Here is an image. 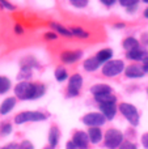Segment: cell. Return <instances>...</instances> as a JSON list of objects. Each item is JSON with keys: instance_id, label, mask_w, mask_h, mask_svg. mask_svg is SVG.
<instances>
[{"instance_id": "cell-7", "label": "cell", "mask_w": 148, "mask_h": 149, "mask_svg": "<svg viewBox=\"0 0 148 149\" xmlns=\"http://www.w3.org/2000/svg\"><path fill=\"white\" fill-rule=\"evenodd\" d=\"M81 120H83L84 124H87V126H89L92 128V127L102 126L105 123V120H106V118L101 113H88L87 115L83 116Z\"/></svg>"}, {"instance_id": "cell-16", "label": "cell", "mask_w": 148, "mask_h": 149, "mask_svg": "<svg viewBox=\"0 0 148 149\" xmlns=\"http://www.w3.org/2000/svg\"><path fill=\"white\" fill-rule=\"evenodd\" d=\"M88 136H89L91 143L97 144V143H100L102 140L104 135H102V131L100 130V127H92V128H89V131H88Z\"/></svg>"}, {"instance_id": "cell-11", "label": "cell", "mask_w": 148, "mask_h": 149, "mask_svg": "<svg viewBox=\"0 0 148 149\" xmlns=\"http://www.w3.org/2000/svg\"><path fill=\"white\" fill-rule=\"evenodd\" d=\"M125 73L128 79H140L144 76V71L143 67H139L138 64H131L127 65L125 70Z\"/></svg>"}, {"instance_id": "cell-41", "label": "cell", "mask_w": 148, "mask_h": 149, "mask_svg": "<svg viewBox=\"0 0 148 149\" xmlns=\"http://www.w3.org/2000/svg\"><path fill=\"white\" fill-rule=\"evenodd\" d=\"M143 16H144V17H146V18H148V7L146 8V9H144V12H143Z\"/></svg>"}, {"instance_id": "cell-44", "label": "cell", "mask_w": 148, "mask_h": 149, "mask_svg": "<svg viewBox=\"0 0 148 149\" xmlns=\"http://www.w3.org/2000/svg\"><path fill=\"white\" fill-rule=\"evenodd\" d=\"M43 149H54V148H51V147L49 145V147H46V148H43Z\"/></svg>"}, {"instance_id": "cell-23", "label": "cell", "mask_w": 148, "mask_h": 149, "mask_svg": "<svg viewBox=\"0 0 148 149\" xmlns=\"http://www.w3.org/2000/svg\"><path fill=\"white\" fill-rule=\"evenodd\" d=\"M70 30H71V33H72V36L77 37V38H88L89 37L88 31H85L83 28H79V26H73Z\"/></svg>"}, {"instance_id": "cell-22", "label": "cell", "mask_w": 148, "mask_h": 149, "mask_svg": "<svg viewBox=\"0 0 148 149\" xmlns=\"http://www.w3.org/2000/svg\"><path fill=\"white\" fill-rule=\"evenodd\" d=\"M119 4L122 5L123 8H126L128 12H134V10L138 8L139 1H136V0H121Z\"/></svg>"}, {"instance_id": "cell-29", "label": "cell", "mask_w": 148, "mask_h": 149, "mask_svg": "<svg viewBox=\"0 0 148 149\" xmlns=\"http://www.w3.org/2000/svg\"><path fill=\"white\" fill-rule=\"evenodd\" d=\"M31 77V71H26V70H21L20 74H18V79H21V81H26Z\"/></svg>"}, {"instance_id": "cell-10", "label": "cell", "mask_w": 148, "mask_h": 149, "mask_svg": "<svg viewBox=\"0 0 148 149\" xmlns=\"http://www.w3.org/2000/svg\"><path fill=\"white\" fill-rule=\"evenodd\" d=\"M83 58V52L80 50H66L60 54V60L66 64H72L76 63L77 60H80Z\"/></svg>"}, {"instance_id": "cell-19", "label": "cell", "mask_w": 148, "mask_h": 149, "mask_svg": "<svg viewBox=\"0 0 148 149\" xmlns=\"http://www.w3.org/2000/svg\"><path fill=\"white\" fill-rule=\"evenodd\" d=\"M122 46L125 50H127V52L133 51V50L139 49V41L136 38H134V37H127V38L123 39Z\"/></svg>"}, {"instance_id": "cell-35", "label": "cell", "mask_w": 148, "mask_h": 149, "mask_svg": "<svg viewBox=\"0 0 148 149\" xmlns=\"http://www.w3.org/2000/svg\"><path fill=\"white\" fill-rule=\"evenodd\" d=\"M1 149H18V145L16 144V143H10V144L5 145V147H3Z\"/></svg>"}, {"instance_id": "cell-34", "label": "cell", "mask_w": 148, "mask_h": 149, "mask_svg": "<svg viewBox=\"0 0 148 149\" xmlns=\"http://www.w3.org/2000/svg\"><path fill=\"white\" fill-rule=\"evenodd\" d=\"M142 144H143V147L146 149H148V134H144L142 136Z\"/></svg>"}, {"instance_id": "cell-4", "label": "cell", "mask_w": 148, "mask_h": 149, "mask_svg": "<svg viewBox=\"0 0 148 149\" xmlns=\"http://www.w3.org/2000/svg\"><path fill=\"white\" fill-rule=\"evenodd\" d=\"M125 72V63L119 59L109 60L102 65V74L106 77H114L118 76L119 73Z\"/></svg>"}, {"instance_id": "cell-37", "label": "cell", "mask_w": 148, "mask_h": 149, "mask_svg": "<svg viewBox=\"0 0 148 149\" xmlns=\"http://www.w3.org/2000/svg\"><path fill=\"white\" fill-rule=\"evenodd\" d=\"M66 149H77L75 147V145H73V143L72 141H68L67 144H66Z\"/></svg>"}, {"instance_id": "cell-38", "label": "cell", "mask_w": 148, "mask_h": 149, "mask_svg": "<svg viewBox=\"0 0 148 149\" xmlns=\"http://www.w3.org/2000/svg\"><path fill=\"white\" fill-rule=\"evenodd\" d=\"M101 3L105 5V7H113V5L115 4V1H105V0L104 1H101Z\"/></svg>"}, {"instance_id": "cell-40", "label": "cell", "mask_w": 148, "mask_h": 149, "mask_svg": "<svg viewBox=\"0 0 148 149\" xmlns=\"http://www.w3.org/2000/svg\"><path fill=\"white\" fill-rule=\"evenodd\" d=\"M114 28H115V29H122V28H125V24H122V22H119V24H115V25H114Z\"/></svg>"}, {"instance_id": "cell-5", "label": "cell", "mask_w": 148, "mask_h": 149, "mask_svg": "<svg viewBox=\"0 0 148 149\" xmlns=\"http://www.w3.org/2000/svg\"><path fill=\"white\" fill-rule=\"evenodd\" d=\"M46 119V115L39 111H24V113H18L15 116V123L24 124L28 122H41Z\"/></svg>"}, {"instance_id": "cell-36", "label": "cell", "mask_w": 148, "mask_h": 149, "mask_svg": "<svg viewBox=\"0 0 148 149\" xmlns=\"http://www.w3.org/2000/svg\"><path fill=\"white\" fill-rule=\"evenodd\" d=\"M15 31H16V34H22L24 33V26H21V25H16L15 26Z\"/></svg>"}, {"instance_id": "cell-45", "label": "cell", "mask_w": 148, "mask_h": 149, "mask_svg": "<svg viewBox=\"0 0 148 149\" xmlns=\"http://www.w3.org/2000/svg\"><path fill=\"white\" fill-rule=\"evenodd\" d=\"M147 92H148V88H147Z\"/></svg>"}, {"instance_id": "cell-14", "label": "cell", "mask_w": 148, "mask_h": 149, "mask_svg": "<svg viewBox=\"0 0 148 149\" xmlns=\"http://www.w3.org/2000/svg\"><path fill=\"white\" fill-rule=\"evenodd\" d=\"M126 55L131 60H146L148 58V51L143 49H136V50H133V51H128Z\"/></svg>"}, {"instance_id": "cell-13", "label": "cell", "mask_w": 148, "mask_h": 149, "mask_svg": "<svg viewBox=\"0 0 148 149\" xmlns=\"http://www.w3.org/2000/svg\"><path fill=\"white\" fill-rule=\"evenodd\" d=\"M16 106V97H8L0 105V114L5 115V114L10 113V110H13V107Z\"/></svg>"}, {"instance_id": "cell-32", "label": "cell", "mask_w": 148, "mask_h": 149, "mask_svg": "<svg viewBox=\"0 0 148 149\" xmlns=\"http://www.w3.org/2000/svg\"><path fill=\"white\" fill-rule=\"evenodd\" d=\"M45 39L46 41H55V39H58V36H57V33L55 31H47V33H45Z\"/></svg>"}, {"instance_id": "cell-20", "label": "cell", "mask_w": 148, "mask_h": 149, "mask_svg": "<svg viewBox=\"0 0 148 149\" xmlns=\"http://www.w3.org/2000/svg\"><path fill=\"white\" fill-rule=\"evenodd\" d=\"M50 28L52 29V31H57V33L62 34V36H64V37L72 36V33H71L70 29L66 28V26H63V25H60V24H58V22H51L50 24Z\"/></svg>"}, {"instance_id": "cell-28", "label": "cell", "mask_w": 148, "mask_h": 149, "mask_svg": "<svg viewBox=\"0 0 148 149\" xmlns=\"http://www.w3.org/2000/svg\"><path fill=\"white\" fill-rule=\"evenodd\" d=\"M0 132H1L3 136L9 135L10 132H12V126H10V123H4V124H3L1 128H0Z\"/></svg>"}, {"instance_id": "cell-1", "label": "cell", "mask_w": 148, "mask_h": 149, "mask_svg": "<svg viewBox=\"0 0 148 149\" xmlns=\"http://www.w3.org/2000/svg\"><path fill=\"white\" fill-rule=\"evenodd\" d=\"M46 92V86L43 84H36L29 81H20L15 86V94L20 100H37L42 97Z\"/></svg>"}, {"instance_id": "cell-2", "label": "cell", "mask_w": 148, "mask_h": 149, "mask_svg": "<svg viewBox=\"0 0 148 149\" xmlns=\"http://www.w3.org/2000/svg\"><path fill=\"white\" fill-rule=\"evenodd\" d=\"M123 143V134L119 130L115 128H109L105 132L104 136V145L108 149H115L119 148L121 144Z\"/></svg>"}, {"instance_id": "cell-30", "label": "cell", "mask_w": 148, "mask_h": 149, "mask_svg": "<svg viewBox=\"0 0 148 149\" xmlns=\"http://www.w3.org/2000/svg\"><path fill=\"white\" fill-rule=\"evenodd\" d=\"M118 149H138V147H136L134 143H131V141H123L122 144H121V147L118 148Z\"/></svg>"}, {"instance_id": "cell-42", "label": "cell", "mask_w": 148, "mask_h": 149, "mask_svg": "<svg viewBox=\"0 0 148 149\" xmlns=\"http://www.w3.org/2000/svg\"><path fill=\"white\" fill-rule=\"evenodd\" d=\"M143 71H144V73H147V72H148V65H146V64L143 65Z\"/></svg>"}, {"instance_id": "cell-25", "label": "cell", "mask_w": 148, "mask_h": 149, "mask_svg": "<svg viewBox=\"0 0 148 149\" xmlns=\"http://www.w3.org/2000/svg\"><path fill=\"white\" fill-rule=\"evenodd\" d=\"M67 77H68V73H67V71H66L64 68H62V67L57 68V71H55V79H57L58 81H60V82L66 81Z\"/></svg>"}, {"instance_id": "cell-17", "label": "cell", "mask_w": 148, "mask_h": 149, "mask_svg": "<svg viewBox=\"0 0 148 149\" xmlns=\"http://www.w3.org/2000/svg\"><path fill=\"white\" fill-rule=\"evenodd\" d=\"M101 65V63L97 60L96 56H92V58H88V59L84 62L83 67L85 71H88V72H94V71L97 70V68Z\"/></svg>"}, {"instance_id": "cell-18", "label": "cell", "mask_w": 148, "mask_h": 149, "mask_svg": "<svg viewBox=\"0 0 148 149\" xmlns=\"http://www.w3.org/2000/svg\"><path fill=\"white\" fill-rule=\"evenodd\" d=\"M112 56H113V51L110 49L100 50V51L97 52V55H96L97 60H98L101 64H105V63H108L109 60H112Z\"/></svg>"}, {"instance_id": "cell-9", "label": "cell", "mask_w": 148, "mask_h": 149, "mask_svg": "<svg viewBox=\"0 0 148 149\" xmlns=\"http://www.w3.org/2000/svg\"><path fill=\"white\" fill-rule=\"evenodd\" d=\"M100 111L106 119L112 120L117 114V101H110V102L100 103Z\"/></svg>"}, {"instance_id": "cell-27", "label": "cell", "mask_w": 148, "mask_h": 149, "mask_svg": "<svg viewBox=\"0 0 148 149\" xmlns=\"http://www.w3.org/2000/svg\"><path fill=\"white\" fill-rule=\"evenodd\" d=\"M71 5L81 9V8H85L87 5H88V1H87V0H72V1H71Z\"/></svg>"}, {"instance_id": "cell-26", "label": "cell", "mask_w": 148, "mask_h": 149, "mask_svg": "<svg viewBox=\"0 0 148 149\" xmlns=\"http://www.w3.org/2000/svg\"><path fill=\"white\" fill-rule=\"evenodd\" d=\"M96 101L100 103H104V102H110V101H117V97L114 94H106V95H98V97H94Z\"/></svg>"}, {"instance_id": "cell-43", "label": "cell", "mask_w": 148, "mask_h": 149, "mask_svg": "<svg viewBox=\"0 0 148 149\" xmlns=\"http://www.w3.org/2000/svg\"><path fill=\"white\" fill-rule=\"evenodd\" d=\"M143 63H144V64H146V65H148V58H147L146 60H143Z\"/></svg>"}, {"instance_id": "cell-31", "label": "cell", "mask_w": 148, "mask_h": 149, "mask_svg": "<svg viewBox=\"0 0 148 149\" xmlns=\"http://www.w3.org/2000/svg\"><path fill=\"white\" fill-rule=\"evenodd\" d=\"M18 149H34V145L29 140H24L18 144Z\"/></svg>"}, {"instance_id": "cell-33", "label": "cell", "mask_w": 148, "mask_h": 149, "mask_svg": "<svg viewBox=\"0 0 148 149\" xmlns=\"http://www.w3.org/2000/svg\"><path fill=\"white\" fill-rule=\"evenodd\" d=\"M0 5H1L3 8H5V9H9V10H13V9H16V7L13 4H10V3H8V1H0Z\"/></svg>"}, {"instance_id": "cell-12", "label": "cell", "mask_w": 148, "mask_h": 149, "mask_svg": "<svg viewBox=\"0 0 148 149\" xmlns=\"http://www.w3.org/2000/svg\"><path fill=\"white\" fill-rule=\"evenodd\" d=\"M113 89L112 86L106 84H96L93 86H91V93L94 97H98V95H106V94H113Z\"/></svg>"}, {"instance_id": "cell-6", "label": "cell", "mask_w": 148, "mask_h": 149, "mask_svg": "<svg viewBox=\"0 0 148 149\" xmlns=\"http://www.w3.org/2000/svg\"><path fill=\"white\" fill-rule=\"evenodd\" d=\"M81 86H83V77H81V74H79V73L72 74L70 77V81H68V88H67L68 97H76V95H79Z\"/></svg>"}, {"instance_id": "cell-3", "label": "cell", "mask_w": 148, "mask_h": 149, "mask_svg": "<svg viewBox=\"0 0 148 149\" xmlns=\"http://www.w3.org/2000/svg\"><path fill=\"white\" fill-rule=\"evenodd\" d=\"M118 109H119L122 115L127 119L131 126H138L139 124V113L135 106L131 105V103H127V102H122Z\"/></svg>"}, {"instance_id": "cell-39", "label": "cell", "mask_w": 148, "mask_h": 149, "mask_svg": "<svg viewBox=\"0 0 148 149\" xmlns=\"http://www.w3.org/2000/svg\"><path fill=\"white\" fill-rule=\"evenodd\" d=\"M142 39H143V43H147L148 45V33L147 34L144 33L143 36H142Z\"/></svg>"}, {"instance_id": "cell-8", "label": "cell", "mask_w": 148, "mask_h": 149, "mask_svg": "<svg viewBox=\"0 0 148 149\" xmlns=\"http://www.w3.org/2000/svg\"><path fill=\"white\" fill-rule=\"evenodd\" d=\"M71 141L73 143L77 149H88L89 147V136H88V132H84V131H77L73 134V137Z\"/></svg>"}, {"instance_id": "cell-15", "label": "cell", "mask_w": 148, "mask_h": 149, "mask_svg": "<svg viewBox=\"0 0 148 149\" xmlns=\"http://www.w3.org/2000/svg\"><path fill=\"white\" fill-rule=\"evenodd\" d=\"M59 137H60V131L57 126H52L49 131V144L51 148H55L59 143Z\"/></svg>"}, {"instance_id": "cell-24", "label": "cell", "mask_w": 148, "mask_h": 149, "mask_svg": "<svg viewBox=\"0 0 148 149\" xmlns=\"http://www.w3.org/2000/svg\"><path fill=\"white\" fill-rule=\"evenodd\" d=\"M10 89V81L8 77L0 76V94H4Z\"/></svg>"}, {"instance_id": "cell-21", "label": "cell", "mask_w": 148, "mask_h": 149, "mask_svg": "<svg viewBox=\"0 0 148 149\" xmlns=\"http://www.w3.org/2000/svg\"><path fill=\"white\" fill-rule=\"evenodd\" d=\"M38 67V62H37L34 58H26L21 62V70H26V71H31L33 68Z\"/></svg>"}]
</instances>
